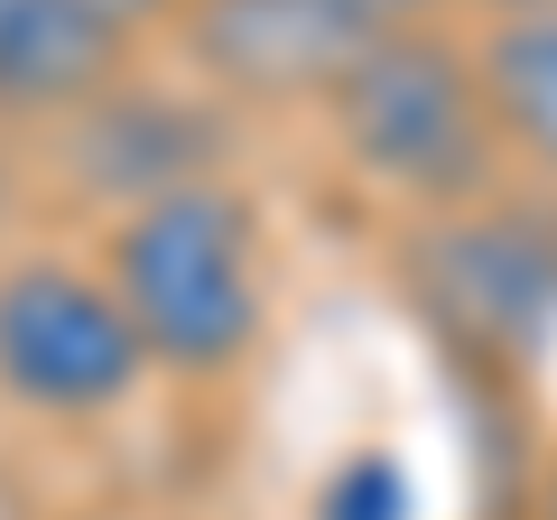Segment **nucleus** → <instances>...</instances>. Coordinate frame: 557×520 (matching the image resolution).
<instances>
[{
    "instance_id": "nucleus-8",
    "label": "nucleus",
    "mask_w": 557,
    "mask_h": 520,
    "mask_svg": "<svg viewBox=\"0 0 557 520\" xmlns=\"http://www.w3.org/2000/svg\"><path fill=\"white\" fill-rule=\"evenodd\" d=\"M474 75H483V102H493L502 149L530 159L539 177L557 186V10L493 20L474 38Z\"/></svg>"
},
{
    "instance_id": "nucleus-12",
    "label": "nucleus",
    "mask_w": 557,
    "mask_h": 520,
    "mask_svg": "<svg viewBox=\"0 0 557 520\" xmlns=\"http://www.w3.org/2000/svg\"><path fill=\"white\" fill-rule=\"evenodd\" d=\"M483 20H530V10H557V0H474Z\"/></svg>"
},
{
    "instance_id": "nucleus-10",
    "label": "nucleus",
    "mask_w": 557,
    "mask_h": 520,
    "mask_svg": "<svg viewBox=\"0 0 557 520\" xmlns=\"http://www.w3.org/2000/svg\"><path fill=\"white\" fill-rule=\"evenodd\" d=\"M344 10H354L362 28H372V38H391V28H428L446 10V0H344Z\"/></svg>"
},
{
    "instance_id": "nucleus-11",
    "label": "nucleus",
    "mask_w": 557,
    "mask_h": 520,
    "mask_svg": "<svg viewBox=\"0 0 557 520\" xmlns=\"http://www.w3.org/2000/svg\"><path fill=\"white\" fill-rule=\"evenodd\" d=\"M0 520H47V502H38V483L20 474V465L0 456Z\"/></svg>"
},
{
    "instance_id": "nucleus-9",
    "label": "nucleus",
    "mask_w": 557,
    "mask_h": 520,
    "mask_svg": "<svg viewBox=\"0 0 557 520\" xmlns=\"http://www.w3.org/2000/svg\"><path fill=\"white\" fill-rule=\"evenodd\" d=\"M75 10H84V20H102V28H112V38H149V28H168V20H177V0H75Z\"/></svg>"
},
{
    "instance_id": "nucleus-3",
    "label": "nucleus",
    "mask_w": 557,
    "mask_h": 520,
    "mask_svg": "<svg viewBox=\"0 0 557 520\" xmlns=\"http://www.w3.org/2000/svg\"><path fill=\"white\" fill-rule=\"evenodd\" d=\"M149 391L121 298L75 251H10L0 260V409L38 428H94Z\"/></svg>"
},
{
    "instance_id": "nucleus-7",
    "label": "nucleus",
    "mask_w": 557,
    "mask_h": 520,
    "mask_svg": "<svg viewBox=\"0 0 557 520\" xmlns=\"http://www.w3.org/2000/svg\"><path fill=\"white\" fill-rule=\"evenodd\" d=\"M131 75V38L75 0H0V131H57Z\"/></svg>"
},
{
    "instance_id": "nucleus-1",
    "label": "nucleus",
    "mask_w": 557,
    "mask_h": 520,
    "mask_svg": "<svg viewBox=\"0 0 557 520\" xmlns=\"http://www.w3.org/2000/svg\"><path fill=\"white\" fill-rule=\"evenodd\" d=\"M94 270L121 298L149 372L214 381L270 325V214L251 205L233 168L112 214L94 242Z\"/></svg>"
},
{
    "instance_id": "nucleus-6",
    "label": "nucleus",
    "mask_w": 557,
    "mask_h": 520,
    "mask_svg": "<svg viewBox=\"0 0 557 520\" xmlns=\"http://www.w3.org/2000/svg\"><path fill=\"white\" fill-rule=\"evenodd\" d=\"M47 140L65 149V177L84 186V205H94L102 223L223 168L214 102L205 94H159V84H139V75H121L112 94H94L84 112H65Z\"/></svg>"
},
{
    "instance_id": "nucleus-2",
    "label": "nucleus",
    "mask_w": 557,
    "mask_h": 520,
    "mask_svg": "<svg viewBox=\"0 0 557 520\" xmlns=\"http://www.w3.org/2000/svg\"><path fill=\"white\" fill-rule=\"evenodd\" d=\"M335 121V149L362 186L418 205V214H465V205L502 196V149L493 102H483L474 47L446 38L437 20L428 28H391L372 38L354 65L335 75V94L317 102Z\"/></svg>"
},
{
    "instance_id": "nucleus-4",
    "label": "nucleus",
    "mask_w": 557,
    "mask_h": 520,
    "mask_svg": "<svg viewBox=\"0 0 557 520\" xmlns=\"http://www.w3.org/2000/svg\"><path fill=\"white\" fill-rule=\"evenodd\" d=\"M409 280L446 325L493 354H539L557 335V205H465L409 233Z\"/></svg>"
},
{
    "instance_id": "nucleus-13",
    "label": "nucleus",
    "mask_w": 557,
    "mask_h": 520,
    "mask_svg": "<svg viewBox=\"0 0 557 520\" xmlns=\"http://www.w3.org/2000/svg\"><path fill=\"white\" fill-rule=\"evenodd\" d=\"M539 520H557V465H548V483H539Z\"/></svg>"
},
{
    "instance_id": "nucleus-5",
    "label": "nucleus",
    "mask_w": 557,
    "mask_h": 520,
    "mask_svg": "<svg viewBox=\"0 0 557 520\" xmlns=\"http://www.w3.org/2000/svg\"><path fill=\"white\" fill-rule=\"evenodd\" d=\"M177 47L196 65L205 102H325L335 75L372 47V28L344 0H177Z\"/></svg>"
}]
</instances>
